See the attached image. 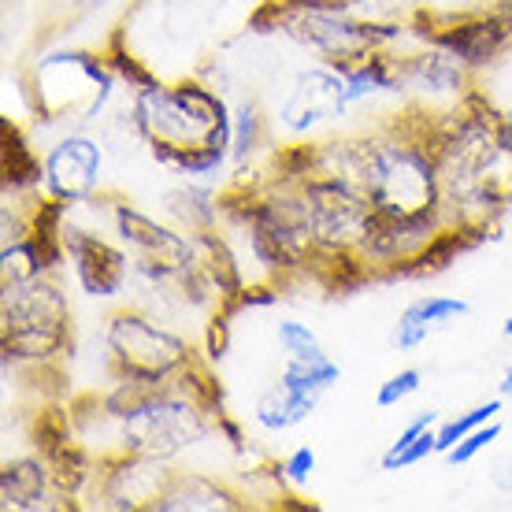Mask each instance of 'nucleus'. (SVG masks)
<instances>
[{
	"label": "nucleus",
	"mask_w": 512,
	"mask_h": 512,
	"mask_svg": "<svg viewBox=\"0 0 512 512\" xmlns=\"http://www.w3.org/2000/svg\"><path fill=\"white\" fill-rule=\"evenodd\" d=\"M505 108L472 86L453 108L438 112V175L446 223L494 242L512 208V145L501 127Z\"/></svg>",
	"instance_id": "1"
},
{
	"label": "nucleus",
	"mask_w": 512,
	"mask_h": 512,
	"mask_svg": "<svg viewBox=\"0 0 512 512\" xmlns=\"http://www.w3.org/2000/svg\"><path fill=\"white\" fill-rule=\"evenodd\" d=\"M231 108L234 101L205 75L156 78L145 90L127 93V112L149 160L175 179L216 186L234 171Z\"/></svg>",
	"instance_id": "2"
},
{
	"label": "nucleus",
	"mask_w": 512,
	"mask_h": 512,
	"mask_svg": "<svg viewBox=\"0 0 512 512\" xmlns=\"http://www.w3.org/2000/svg\"><path fill=\"white\" fill-rule=\"evenodd\" d=\"M75 431L101 453H138L175 464L216 435V416L179 383H116L71 405Z\"/></svg>",
	"instance_id": "3"
},
{
	"label": "nucleus",
	"mask_w": 512,
	"mask_h": 512,
	"mask_svg": "<svg viewBox=\"0 0 512 512\" xmlns=\"http://www.w3.org/2000/svg\"><path fill=\"white\" fill-rule=\"evenodd\" d=\"M245 38H282L312 60L342 64L375 49H401L412 41V30L409 19L357 15L353 0H256Z\"/></svg>",
	"instance_id": "4"
},
{
	"label": "nucleus",
	"mask_w": 512,
	"mask_h": 512,
	"mask_svg": "<svg viewBox=\"0 0 512 512\" xmlns=\"http://www.w3.org/2000/svg\"><path fill=\"white\" fill-rule=\"evenodd\" d=\"M26 93L45 134H60L71 127L97 130L119 104V97H127L104 45L101 49L60 45L41 52L30 64Z\"/></svg>",
	"instance_id": "5"
},
{
	"label": "nucleus",
	"mask_w": 512,
	"mask_h": 512,
	"mask_svg": "<svg viewBox=\"0 0 512 512\" xmlns=\"http://www.w3.org/2000/svg\"><path fill=\"white\" fill-rule=\"evenodd\" d=\"M0 353L19 372H49L75 353V308L60 275L0 282Z\"/></svg>",
	"instance_id": "6"
},
{
	"label": "nucleus",
	"mask_w": 512,
	"mask_h": 512,
	"mask_svg": "<svg viewBox=\"0 0 512 512\" xmlns=\"http://www.w3.org/2000/svg\"><path fill=\"white\" fill-rule=\"evenodd\" d=\"M101 342L108 379L116 383H175L190 364L201 360V346L193 338L138 301L108 312Z\"/></svg>",
	"instance_id": "7"
},
{
	"label": "nucleus",
	"mask_w": 512,
	"mask_h": 512,
	"mask_svg": "<svg viewBox=\"0 0 512 512\" xmlns=\"http://www.w3.org/2000/svg\"><path fill=\"white\" fill-rule=\"evenodd\" d=\"M412 41L438 45L457 56L472 75H483L512 52V23L498 4L487 8H442V4H416L409 15Z\"/></svg>",
	"instance_id": "8"
},
{
	"label": "nucleus",
	"mask_w": 512,
	"mask_h": 512,
	"mask_svg": "<svg viewBox=\"0 0 512 512\" xmlns=\"http://www.w3.org/2000/svg\"><path fill=\"white\" fill-rule=\"evenodd\" d=\"M64 256L78 294L90 297V301H119L127 290H134V260H130L127 245L119 242L116 234H112V227L104 223V193H101V223L82 219L78 208L67 212Z\"/></svg>",
	"instance_id": "9"
},
{
	"label": "nucleus",
	"mask_w": 512,
	"mask_h": 512,
	"mask_svg": "<svg viewBox=\"0 0 512 512\" xmlns=\"http://www.w3.org/2000/svg\"><path fill=\"white\" fill-rule=\"evenodd\" d=\"M349 116L353 108L346 97V75L334 64L312 60L290 78L279 108L271 112V127L275 138H323V130L331 134Z\"/></svg>",
	"instance_id": "10"
},
{
	"label": "nucleus",
	"mask_w": 512,
	"mask_h": 512,
	"mask_svg": "<svg viewBox=\"0 0 512 512\" xmlns=\"http://www.w3.org/2000/svg\"><path fill=\"white\" fill-rule=\"evenodd\" d=\"M297 186L305 197V212L308 223H312V234H316V245L320 249H357L375 216L372 201L364 197L360 182L349 171L316 167Z\"/></svg>",
	"instance_id": "11"
},
{
	"label": "nucleus",
	"mask_w": 512,
	"mask_h": 512,
	"mask_svg": "<svg viewBox=\"0 0 512 512\" xmlns=\"http://www.w3.org/2000/svg\"><path fill=\"white\" fill-rule=\"evenodd\" d=\"M45 171H41V193L67 208L90 205L104 193V167L108 149L97 130H60L45 145Z\"/></svg>",
	"instance_id": "12"
},
{
	"label": "nucleus",
	"mask_w": 512,
	"mask_h": 512,
	"mask_svg": "<svg viewBox=\"0 0 512 512\" xmlns=\"http://www.w3.org/2000/svg\"><path fill=\"white\" fill-rule=\"evenodd\" d=\"M175 464L138 457V453H101L97 475L86 494L93 509L104 512H153L156 498L164 494Z\"/></svg>",
	"instance_id": "13"
},
{
	"label": "nucleus",
	"mask_w": 512,
	"mask_h": 512,
	"mask_svg": "<svg viewBox=\"0 0 512 512\" xmlns=\"http://www.w3.org/2000/svg\"><path fill=\"white\" fill-rule=\"evenodd\" d=\"M442 227H446L442 208H427V212H412V216H379L375 212L357 253L364 256L375 282H394L397 271L405 268Z\"/></svg>",
	"instance_id": "14"
},
{
	"label": "nucleus",
	"mask_w": 512,
	"mask_h": 512,
	"mask_svg": "<svg viewBox=\"0 0 512 512\" xmlns=\"http://www.w3.org/2000/svg\"><path fill=\"white\" fill-rule=\"evenodd\" d=\"M397 52H401V75H405V90H409L412 104L442 112V108H453L475 86L472 71L438 45L409 41Z\"/></svg>",
	"instance_id": "15"
},
{
	"label": "nucleus",
	"mask_w": 512,
	"mask_h": 512,
	"mask_svg": "<svg viewBox=\"0 0 512 512\" xmlns=\"http://www.w3.org/2000/svg\"><path fill=\"white\" fill-rule=\"evenodd\" d=\"M0 509L4 512H52V509H78V505L60 494L49 461L34 449V453L8 457L4 468H0Z\"/></svg>",
	"instance_id": "16"
},
{
	"label": "nucleus",
	"mask_w": 512,
	"mask_h": 512,
	"mask_svg": "<svg viewBox=\"0 0 512 512\" xmlns=\"http://www.w3.org/2000/svg\"><path fill=\"white\" fill-rule=\"evenodd\" d=\"M253 509V498L231 479L197 472V468H175L164 494L156 498L153 512H245Z\"/></svg>",
	"instance_id": "17"
},
{
	"label": "nucleus",
	"mask_w": 512,
	"mask_h": 512,
	"mask_svg": "<svg viewBox=\"0 0 512 512\" xmlns=\"http://www.w3.org/2000/svg\"><path fill=\"white\" fill-rule=\"evenodd\" d=\"M468 316H472V305L461 294L412 297L409 305L397 312L394 327H390V346L397 353H416L420 346H427V338H435L438 331H446V327L468 320Z\"/></svg>",
	"instance_id": "18"
},
{
	"label": "nucleus",
	"mask_w": 512,
	"mask_h": 512,
	"mask_svg": "<svg viewBox=\"0 0 512 512\" xmlns=\"http://www.w3.org/2000/svg\"><path fill=\"white\" fill-rule=\"evenodd\" d=\"M223 186L216 182H193L179 179L160 193V216L175 223L186 234H208L223 227V205H219Z\"/></svg>",
	"instance_id": "19"
},
{
	"label": "nucleus",
	"mask_w": 512,
	"mask_h": 512,
	"mask_svg": "<svg viewBox=\"0 0 512 512\" xmlns=\"http://www.w3.org/2000/svg\"><path fill=\"white\" fill-rule=\"evenodd\" d=\"M320 397L297 390L294 383H286L282 375H275L268 386H260V394L253 397V409H249V420L260 435H290L301 423L316 412Z\"/></svg>",
	"instance_id": "20"
},
{
	"label": "nucleus",
	"mask_w": 512,
	"mask_h": 512,
	"mask_svg": "<svg viewBox=\"0 0 512 512\" xmlns=\"http://www.w3.org/2000/svg\"><path fill=\"white\" fill-rule=\"evenodd\" d=\"M479 245H487L475 231L468 227H457V223H446L442 231L431 238V242L423 245L420 253L412 256L405 268L397 271L394 282H423V279H438V275H446L464 253H472Z\"/></svg>",
	"instance_id": "21"
},
{
	"label": "nucleus",
	"mask_w": 512,
	"mask_h": 512,
	"mask_svg": "<svg viewBox=\"0 0 512 512\" xmlns=\"http://www.w3.org/2000/svg\"><path fill=\"white\" fill-rule=\"evenodd\" d=\"M4 134V149H0V164H4V193H41V171H45V149H38L34 134H26L15 119L0 123Z\"/></svg>",
	"instance_id": "22"
},
{
	"label": "nucleus",
	"mask_w": 512,
	"mask_h": 512,
	"mask_svg": "<svg viewBox=\"0 0 512 512\" xmlns=\"http://www.w3.org/2000/svg\"><path fill=\"white\" fill-rule=\"evenodd\" d=\"M275 127L271 116L253 97H238L231 108V160L234 167L264 164V156L275 149Z\"/></svg>",
	"instance_id": "23"
},
{
	"label": "nucleus",
	"mask_w": 512,
	"mask_h": 512,
	"mask_svg": "<svg viewBox=\"0 0 512 512\" xmlns=\"http://www.w3.org/2000/svg\"><path fill=\"white\" fill-rule=\"evenodd\" d=\"M279 375L286 383H294L297 390H305V394H331L334 386L342 383V368H338V360L327 353V349H316V353H308V357H282V368Z\"/></svg>",
	"instance_id": "24"
},
{
	"label": "nucleus",
	"mask_w": 512,
	"mask_h": 512,
	"mask_svg": "<svg viewBox=\"0 0 512 512\" xmlns=\"http://www.w3.org/2000/svg\"><path fill=\"white\" fill-rule=\"evenodd\" d=\"M501 409H505V397H487V401H479L472 409L457 412V416H449V420H438V453L446 457L449 449L457 446L464 435H472L475 427H483V423L498 420Z\"/></svg>",
	"instance_id": "25"
},
{
	"label": "nucleus",
	"mask_w": 512,
	"mask_h": 512,
	"mask_svg": "<svg viewBox=\"0 0 512 512\" xmlns=\"http://www.w3.org/2000/svg\"><path fill=\"white\" fill-rule=\"evenodd\" d=\"M234 323H238V312H234L231 305H219L205 316L197 346H201V357H205L208 364L219 368V364L227 360V353H231V346H234Z\"/></svg>",
	"instance_id": "26"
},
{
	"label": "nucleus",
	"mask_w": 512,
	"mask_h": 512,
	"mask_svg": "<svg viewBox=\"0 0 512 512\" xmlns=\"http://www.w3.org/2000/svg\"><path fill=\"white\" fill-rule=\"evenodd\" d=\"M423 390V372L420 368H397L394 375H386L383 383L375 386V409H401L405 401H412V397Z\"/></svg>",
	"instance_id": "27"
},
{
	"label": "nucleus",
	"mask_w": 512,
	"mask_h": 512,
	"mask_svg": "<svg viewBox=\"0 0 512 512\" xmlns=\"http://www.w3.org/2000/svg\"><path fill=\"white\" fill-rule=\"evenodd\" d=\"M501 435H505V423H501V416H498V420H490V423H483V427H475L472 435H464L461 442H457V446L446 453V461L453 464V468H468V464L479 461L487 449L498 446Z\"/></svg>",
	"instance_id": "28"
},
{
	"label": "nucleus",
	"mask_w": 512,
	"mask_h": 512,
	"mask_svg": "<svg viewBox=\"0 0 512 512\" xmlns=\"http://www.w3.org/2000/svg\"><path fill=\"white\" fill-rule=\"evenodd\" d=\"M275 346H279L282 357H308V353L323 349V342H320V334L312 331L305 320L282 316V320L275 323Z\"/></svg>",
	"instance_id": "29"
},
{
	"label": "nucleus",
	"mask_w": 512,
	"mask_h": 512,
	"mask_svg": "<svg viewBox=\"0 0 512 512\" xmlns=\"http://www.w3.org/2000/svg\"><path fill=\"white\" fill-rule=\"evenodd\" d=\"M316 468H320V457H316V449L308 446H294L286 457L279 461V472H282V479L290 483L294 490H305L308 483H312V475H316Z\"/></svg>",
	"instance_id": "30"
},
{
	"label": "nucleus",
	"mask_w": 512,
	"mask_h": 512,
	"mask_svg": "<svg viewBox=\"0 0 512 512\" xmlns=\"http://www.w3.org/2000/svg\"><path fill=\"white\" fill-rule=\"evenodd\" d=\"M438 453V427H431V431H423L412 446H405L401 453H397L394 461H386V464H379L383 472H409V468H416V464H423V461H431Z\"/></svg>",
	"instance_id": "31"
},
{
	"label": "nucleus",
	"mask_w": 512,
	"mask_h": 512,
	"mask_svg": "<svg viewBox=\"0 0 512 512\" xmlns=\"http://www.w3.org/2000/svg\"><path fill=\"white\" fill-rule=\"evenodd\" d=\"M216 435H219V442L231 449V453H238V457L249 453V431H245V423L238 420V416H231L227 409L216 416Z\"/></svg>",
	"instance_id": "32"
},
{
	"label": "nucleus",
	"mask_w": 512,
	"mask_h": 512,
	"mask_svg": "<svg viewBox=\"0 0 512 512\" xmlns=\"http://www.w3.org/2000/svg\"><path fill=\"white\" fill-rule=\"evenodd\" d=\"M49 4L64 15V19H82V15H93V12H101V8H108L112 0H49Z\"/></svg>",
	"instance_id": "33"
},
{
	"label": "nucleus",
	"mask_w": 512,
	"mask_h": 512,
	"mask_svg": "<svg viewBox=\"0 0 512 512\" xmlns=\"http://www.w3.org/2000/svg\"><path fill=\"white\" fill-rule=\"evenodd\" d=\"M490 483H494V490H498L501 498H512V457H509V461L494 464V472H490Z\"/></svg>",
	"instance_id": "34"
},
{
	"label": "nucleus",
	"mask_w": 512,
	"mask_h": 512,
	"mask_svg": "<svg viewBox=\"0 0 512 512\" xmlns=\"http://www.w3.org/2000/svg\"><path fill=\"white\" fill-rule=\"evenodd\" d=\"M498 394H501V397H505V401H509V397H512V364H509V368H505V372H501Z\"/></svg>",
	"instance_id": "35"
},
{
	"label": "nucleus",
	"mask_w": 512,
	"mask_h": 512,
	"mask_svg": "<svg viewBox=\"0 0 512 512\" xmlns=\"http://www.w3.org/2000/svg\"><path fill=\"white\" fill-rule=\"evenodd\" d=\"M501 127H505V141L512 145V104L505 108V116H501Z\"/></svg>",
	"instance_id": "36"
},
{
	"label": "nucleus",
	"mask_w": 512,
	"mask_h": 512,
	"mask_svg": "<svg viewBox=\"0 0 512 512\" xmlns=\"http://www.w3.org/2000/svg\"><path fill=\"white\" fill-rule=\"evenodd\" d=\"M494 4H498L501 12H505V19L512 23V0H494Z\"/></svg>",
	"instance_id": "37"
},
{
	"label": "nucleus",
	"mask_w": 512,
	"mask_h": 512,
	"mask_svg": "<svg viewBox=\"0 0 512 512\" xmlns=\"http://www.w3.org/2000/svg\"><path fill=\"white\" fill-rule=\"evenodd\" d=\"M501 338H509V342H512V316L505 323H501Z\"/></svg>",
	"instance_id": "38"
},
{
	"label": "nucleus",
	"mask_w": 512,
	"mask_h": 512,
	"mask_svg": "<svg viewBox=\"0 0 512 512\" xmlns=\"http://www.w3.org/2000/svg\"><path fill=\"white\" fill-rule=\"evenodd\" d=\"M420 4H446V0H420Z\"/></svg>",
	"instance_id": "39"
}]
</instances>
